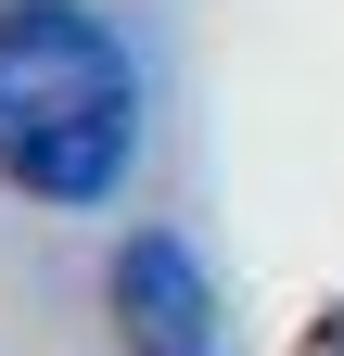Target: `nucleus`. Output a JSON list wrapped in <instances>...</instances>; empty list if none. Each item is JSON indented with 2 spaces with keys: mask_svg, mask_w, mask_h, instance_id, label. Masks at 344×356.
<instances>
[{
  "mask_svg": "<svg viewBox=\"0 0 344 356\" xmlns=\"http://www.w3.org/2000/svg\"><path fill=\"white\" fill-rule=\"evenodd\" d=\"M115 331H127V356H204V267L166 242V229H141L115 254Z\"/></svg>",
  "mask_w": 344,
  "mask_h": 356,
  "instance_id": "f03ea898",
  "label": "nucleus"
},
{
  "mask_svg": "<svg viewBox=\"0 0 344 356\" xmlns=\"http://www.w3.org/2000/svg\"><path fill=\"white\" fill-rule=\"evenodd\" d=\"M141 140V76L77 0H0V178L38 204H102Z\"/></svg>",
  "mask_w": 344,
  "mask_h": 356,
  "instance_id": "f257e3e1",
  "label": "nucleus"
}]
</instances>
